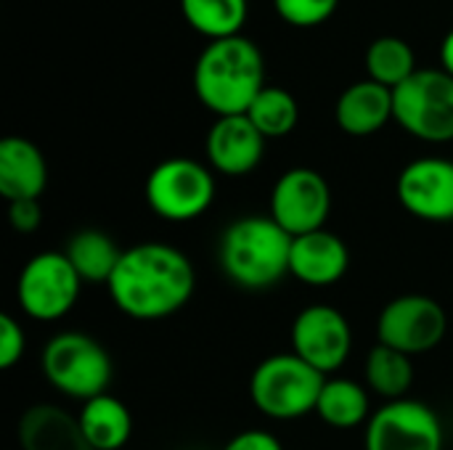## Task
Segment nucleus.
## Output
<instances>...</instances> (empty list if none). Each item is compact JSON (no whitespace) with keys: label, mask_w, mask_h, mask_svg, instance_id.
I'll use <instances>...</instances> for the list:
<instances>
[{"label":"nucleus","mask_w":453,"mask_h":450,"mask_svg":"<svg viewBox=\"0 0 453 450\" xmlns=\"http://www.w3.org/2000/svg\"><path fill=\"white\" fill-rule=\"evenodd\" d=\"M180 13L191 29L207 40L236 37L247 21V0H180Z\"/></svg>","instance_id":"nucleus-23"},{"label":"nucleus","mask_w":453,"mask_h":450,"mask_svg":"<svg viewBox=\"0 0 453 450\" xmlns=\"http://www.w3.org/2000/svg\"><path fill=\"white\" fill-rule=\"evenodd\" d=\"M27 350V334L21 324L3 313L0 316V369H13Z\"/></svg>","instance_id":"nucleus-27"},{"label":"nucleus","mask_w":453,"mask_h":450,"mask_svg":"<svg viewBox=\"0 0 453 450\" xmlns=\"http://www.w3.org/2000/svg\"><path fill=\"white\" fill-rule=\"evenodd\" d=\"M366 385L388 403L403 400L414 385L411 355L377 342V347H372V353L366 355Z\"/></svg>","instance_id":"nucleus-22"},{"label":"nucleus","mask_w":453,"mask_h":450,"mask_svg":"<svg viewBox=\"0 0 453 450\" xmlns=\"http://www.w3.org/2000/svg\"><path fill=\"white\" fill-rule=\"evenodd\" d=\"M292 353L313 366L319 374H334L345 366L353 350V332L348 318L332 305H311L300 310L289 332Z\"/></svg>","instance_id":"nucleus-12"},{"label":"nucleus","mask_w":453,"mask_h":450,"mask_svg":"<svg viewBox=\"0 0 453 450\" xmlns=\"http://www.w3.org/2000/svg\"><path fill=\"white\" fill-rule=\"evenodd\" d=\"M223 450H284L281 440L265 430H247L231 438Z\"/></svg>","instance_id":"nucleus-29"},{"label":"nucleus","mask_w":453,"mask_h":450,"mask_svg":"<svg viewBox=\"0 0 453 450\" xmlns=\"http://www.w3.org/2000/svg\"><path fill=\"white\" fill-rule=\"evenodd\" d=\"M204 154L215 172L228 178H244L263 162L265 138L247 114L218 117L207 130Z\"/></svg>","instance_id":"nucleus-14"},{"label":"nucleus","mask_w":453,"mask_h":450,"mask_svg":"<svg viewBox=\"0 0 453 450\" xmlns=\"http://www.w3.org/2000/svg\"><path fill=\"white\" fill-rule=\"evenodd\" d=\"M19 446L21 450H96L82 435L77 416L48 403L29 406L21 414Z\"/></svg>","instance_id":"nucleus-18"},{"label":"nucleus","mask_w":453,"mask_h":450,"mask_svg":"<svg viewBox=\"0 0 453 450\" xmlns=\"http://www.w3.org/2000/svg\"><path fill=\"white\" fill-rule=\"evenodd\" d=\"M247 117L263 133L265 141L268 138H284L297 127L300 106H297V98L289 90L265 85L257 93V98L252 101V106L247 109Z\"/></svg>","instance_id":"nucleus-25"},{"label":"nucleus","mask_w":453,"mask_h":450,"mask_svg":"<svg viewBox=\"0 0 453 450\" xmlns=\"http://www.w3.org/2000/svg\"><path fill=\"white\" fill-rule=\"evenodd\" d=\"M77 422L96 450H122L133 435V416L127 406L109 393L85 400Z\"/></svg>","instance_id":"nucleus-19"},{"label":"nucleus","mask_w":453,"mask_h":450,"mask_svg":"<svg viewBox=\"0 0 453 450\" xmlns=\"http://www.w3.org/2000/svg\"><path fill=\"white\" fill-rule=\"evenodd\" d=\"M366 72H369V80L395 90L417 72L411 45L393 34L377 37L366 50Z\"/></svg>","instance_id":"nucleus-24"},{"label":"nucleus","mask_w":453,"mask_h":450,"mask_svg":"<svg viewBox=\"0 0 453 450\" xmlns=\"http://www.w3.org/2000/svg\"><path fill=\"white\" fill-rule=\"evenodd\" d=\"M340 0H273L276 13L292 27H319L337 11Z\"/></svg>","instance_id":"nucleus-26"},{"label":"nucleus","mask_w":453,"mask_h":450,"mask_svg":"<svg viewBox=\"0 0 453 450\" xmlns=\"http://www.w3.org/2000/svg\"><path fill=\"white\" fill-rule=\"evenodd\" d=\"M334 119H337L340 130L348 133V135H356V138L374 135L390 119H395L393 90L380 85V82H374V80L353 82L337 98Z\"/></svg>","instance_id":"nucleus-17"},{"label":"nucleus","mask_w":453,"mask_h":450,"mask_svg":"<svg viewBox=\"0 0 453 450\" xmlns=\"http://www.w3.org/2000/svg\"><path fill=\"white\" fill-rule=\"evenodd\" d=\"M441 64H443V72H449L453 77V29L443 37V45H441Z\"/></svg>","instance_id":"nucleus-30"},{"label":"nucleus","mask_w":453,"mask_h":450,"mask_svg":"<svg viewBox=\"0 0 453 450\" xmlns=\"http://www.w3.org/2000/svg\"><path fill=\"white\" fill-rule=\"evenodd\" d=\"M449 332L443 305L427 294H401L390 300L377 318V342L406 355L435 350Z\"/></svg>","instance_id":"nucleus-9"},{"label":"nucleus","mask_w":453,"mask_h":450,"mask_svg":"<svg viewBox=\"0 0 453 450\" xmlns=\"http://www.w3.org/2000/svg\"><path fill=\"white\" fill-rule=\"evenodd\" d=\"M395 122L427 143L453 141V77L443 69H417L393 90Z\"/></svg>","instance_id":"nucleus-7"},{"label":"nucleus","mask_w":453,"mask_h":450,"mask_svg":"<svg viewBox=\"0 0 453 450\" xmlns=\"http://www.w3.org/2000/svg\"><path fill=\"white\" fill-rule=\"evenodd\" d=\"M319 419L332 430H356L369 416V393L353 379H326L316 403Z\"/></svg>","instance_id":"nucleus-21"},{"label":"nucleus","mask_w":453,"mask_h":450,"mask_svg":"<svg viewBox=\"0 0 453 450\" xmlns=\"http://www.w3.org/2000/svg\"><path fill=\"white\" fill-rule=\"evenodd\" d=\"M350 268V252L348 244L321 228L305 236L292 239V255H289V276H295L305 286H334L345 278Z\"/></svg>","instance_id":"nucleus-15"},{"label":"nucleus","mask_w":453,"mask_h":450,"mask_svg":"<svg viewBox=\"0 0 453 450\" xmlns=\"http://www.w3.org/2000/svg\"><path fill=\"white\" fill-rule=\"evenodd\" d=\"M265 88V64L260 48L236 34L210 40L194 66V93L215 117L247 114Z\"/></svg>","instance_id":"nucleus-2"},{"label":"nucleus","mask_w":453,"mask_h":450,"mask_svg":"<svg viewBox=\"0 0 453 450\" xmlns=\"http://www.w3.org/2000/svg\"><path fill=\"white\" fill-rule=\"evenodd\" d=\"M401 207L425 223L453 220V162L443 156H422L409 162L395 183Z\"/></svg>","instance_id":"nucleus-13"},{"label":"nucleus","mask_w":453,"mask_h":450,"mask_svg":"<svg viewBox=\"0 0 453 450\" xmlns=\"http://www.w3.org/2000/svg\"><path fill=\"white\" fill-rule=\"evenodd\" d=\"M82 289V278L72 268L69 257L56 249L37 252L29 257L16 281V300L24 316L35 321L64 318Z\"/></svg>","instance_id":"nucleus-8"},{"label":"nucleus","mask_w":453,"mask_h":450,"mask_svg":"<svg viewBox=\"0 0 453 450\" xmlns=\"http://www.w3.org/2000/svg\"><path fill=\"white\" fill-rule=\"evenodd\" d=\"M48 186V162L42 151L21 138L8 135L0 141V194L3 199L21 202V199H40Z\"/></svg>","instance_id":"nucleus-16"},{"label":"nucleus","mask_w":453,"mask_h":450,"mask_svg":"<svg viewBox=\"0 0 453 450\" xmlns=\"http://www.w3.org/2000/svg\"><path fill=\"white\" fill-rule=\"evenodd\" d=\"M122 252L125 249H119L114 239L98 228L77 231L64 249L82 284H109L119 265Z\"/></svg>","instance_id":"nucleus-20"},{"label":"nucleus","mask_w":453,"mask_h":450,"mask_svg":"<svg viewBox=\"0 0 453 450\" xmlns=\"http://www.w3.org/2000/svg\"><path fill=\"white\" fill-rule=\"evenodd\" d=\"M48 385L74 400H90L109 390L114 366L106 347L82 332H61L48 339L40 358Z\"/></svg>","instance_id":"nucleus-5"},{"label":"nucleus","mask_w":453,"mask_h":450,"mask_svg":"<svg viewBox=\"0 0 453 450\" xmlns=\"http://www.w3.org/2000/svg\"><path fill=\"white\" fill-rule=\"evenodd\" d=\"M443 443L438 414L411 398L385 403L366 424V450H443Z\"/></svg>","instance_id":"nucleus-11"},{"label":"nucleus","mask_w":453,"mask_h":450,"mask_svg":"<svg viewBox=\"0 0 453 450\" xmlns=\"http://www.w3.org/2000/svg\"><path fill=\"white\" fill-rule=\"evenodd\" d=\"M326 377L295 353H279L260 361L250 377L255 408L276 422H292L316 411Z\"/></svg>","instance_id":"nucleus-4"},{"label":"nucleus","mask_w":453,"mask_h":450,"mask_svg":"<svg viewBox=\"0 0 453 450\" xmlns=\"http://www.w3.org/2000/svg\"><path fill=\"white\" fill-rule=\"evenodd\" d=\"M8 220L16 233H35L42 223L40 199H21L8 204Z\"/></svg>","instance_id":"nucleus-28"},{"label":"nucleus","mask_w":453,"mask_h":450,"mask_svg":"<svg viewBox=\"0 0 453 450\" xmlns=\"http://www.w3.org/2000/svg\"><path fill=\"white\" fill-rule=\"evenodd\" d=\"M292 236L271 215L234 220L218 247L223 276L242 289H271L289 273Z\"/></svg>","instance_id":"nucleus-3"},{"label":"nucleus","mask_w":453,"mask_h":450,"mask_svg":"<svg viewBox=\"0 0 453 450\" xmlns=\"http://www.w3.org/2000/svg\"><path fill=\"white\" fill-rule=\"evenodd\" d=\"M106 289L127 318L159 321L188 305L196 289V271L178 247L146 241L122 252Z\"/></svg>","instance_id":"nucleus-1"},{"label":"nucleus","mask_w":453,"mask_h":450,"mask_svg":"<svg viewBox=\"0 0 453 450\" xmlns=\"http://www.w3.org/2000/svg\"><path fill=\"white\" fill-rule=\"evenodd\" d=\"M215 175L207 164L173 156L159 162L146 178V204L167 223H191L215 202Z\"/></svg>","instance_id":"nucleus-6"},{"label":"nucleus","mask_w":453,"mask_h":450,"mask_svg":"<svg viewBox=\"0 0 453 450\" xmlns=\"http://www.w3.org/2000/svg\"><path fill=\"white\" fill-rule=\"evenodd\" d=\"M271 217L292 236L321 231L332 212V188L313 167L287 170L271 188Z\"/></svg>","instance_id":"nucleus-10"}]
</instances>
